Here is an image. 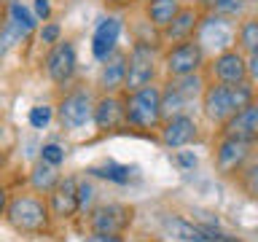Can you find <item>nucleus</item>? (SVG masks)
<instances>
[{
  "instance_id": "nucleus-1",
  "label": "nucleus",
  "mask_w": 258,
  "mask_h": 242,
  "mask_svg": "<svg viewBox=\"0 0 258 242\" xmlns=\"http://www.w3.org/2000/svg\"><path fill=\"white\" fill-rule=\"evenodd\" d=\"M253 102V86L247 81L242 84H213L202 94V108L213 124H226L234 113Z\"/></svg>"
},
{
  "instance_id": "nucleus-2",
  "label": "nucleus",
  "mask_w": 258,
  "mask_h": 242,
  "mask_svg": "<svg viewBox=\"0 0 258 242\" xmlns=\"http://www.w3.org/2000/svg\"><path fill=\"white\" fill-rule=\"evenodd\" d=\"M161 89L156 86H143L126 97V124L137 129H153L161 124Z\"/></svg>"
},
{
  "instance_id": "nucleus-3",
  "label": "nucleus",
  "mask_w": 258,
  "mask_h": 242,
  "mask_svg": "<svg viewBox=\"0 0 258 242\" xmlns=\"http://www.w3.org/2000/svg\"><path fill=\"white\" fill-rule=\"evenodd\" d=\"M6 221L16 231L38 234L48 229V207L38 197H16L6 207Z\"/></svg>"
},
{
  "instance_id": "nucleus-4",
  "label": "nucleus",
  "mask_w": 258,
  "mask_h": 242,
  "mask_svg": "<svg viewBox=\"0 0 258 242\" xmlns=\"http://www.w3.org/2000/svg\"><path fill=\"white\" fill-rule=\"evenodd\" d=\"M237 32L239 27H234V22L229 16H221V14H210L199 22V30H197V40L202 43V48H213V51L223 54L234 48L237 43Z\"/></svg>"
},
{
  "instance_id": "nucleus-5",
  "label": "nucleus",
  "mask_w": 258,
  "mask_h": 242,
  "mask_svg": "<svg viewBox=\"0 0 258 242\" xmlns=\"http://www.w3.org/2000/svg\"><path fill=\"white\" fill-rule=\"evenodd\" d=\"M153 76H156V48L151 43H143L137 40L129 51V70H126V94L137 92L143 86L153 84Z\"/></svg>"
},
{
  "instance_id": "nucleus-6",
  "label": "nucleus",
  "mask_w": 258,
  "mask_h": 242,
  "mask_svg": "<svg viewBox=\"0 0 258 242\" xmlns=\"http://www.w3.org/2000/svg\"><path fill=\"white\" fill-rule=\"evenodd\" d=\"M205 65V48L197 38H188L183 43L172 46L164 54V68L169 73V78H180V76H194L199 73V68Z\"/></svg>"
},
{
  "instance_id": "nucleus-7",
  "label": "nucleus",
  "mask_w": 258,
  "mask_h": 242,
  "mask_svg": "<svg viewBox=\"0 0 258 242\" xmlns=\"http://www.w3.org/2000/svg\"><path fill=\"white\" fill-rule=\"evenodd\" d=\"M94 108H97V102H94L92 92L78 89V92L68 94L59 105H56V116H59L64 129H81V127H86L89 121H94Z\"/></svg>"
},
{
  "instance_id": "nucleus-8",
  "label": "nucleus",
  "mask_w": 258,
  "mask_h": 242,
  "mask_svg": "<svg viewBox=\"0 0 258 242\" xmlns=\"http://www.w3.org/2000/svg\"><path fill=\"white\" fill-rule=\"evenodd\" d=\"M76 46L70 40H59L51 46V51L46 54V73L54 84H68L76 76Z\"/></svg>"
},
{
  "instance_id": "nucleus-9",
  "label": "nucleus",
  "mask_w": 258,
  "mask_h": 242,
  "mask_svg": "<svg viewBox=\"0 0 258 242\" xmlns=\"http://www.w3.org/2000/svg\"><path fill=\"white\" fill-rule=\"evenodd\" d=\"M89 223H92V229L100 231V234H121L129 223H132V207H126V205H100V207L92 210Z\"/></svg>"
},
{
  "instance_id": "nucleus-10",
  "label": "nucleus",
  "mask_w": 258,
  "mask_h": 242,
  "mask_svg": "<svg viewBox=\"0 0 258 242\" xmlns=\"http://www.w3.org/2000/svg\"><path fill=\"white\" fill-rule=\"evenodd\" d=\"M221 132H223V137H234V140H245V143L258 140V102L253 100L242 110H237L223 124Z\"/></svg>"
},
{
  "instance_id": "nucleus-11",
  "label": "nucleus",
  "mask_w": 258,
  "mask_h": 242,
  "mask_svg": "<svg viewBox=\"0 0 258 242\" xmlns=\"http://www.w3.org/2000/svg\"><path fill=\"white\" fill-rule=\"evenodd\" d=\"M213 76L218 84H242L247 81V59L242 56V51L229 48V51L218 54L213 62Z\"/></svg>"
},
{
  "instance_id": "nucleus-12",
  "label": "nucleus",
  "mask_w": 258,
  "mask_h": 242,
  "mask_svg": "<svg viewBox=\"0 0 258 242\" xmlns=\"http://www.w3.org/2000/svg\"><path fill=\"white\" fill-rule=\"evenodd\" d=\"M197 140V121L191 116H172L164 121V127H161V143L167 145V148H183V145H188Z\"/></svg>"
},
{
  "instance_id": "nucleus-13",
  "label": "nucleus",
  "mask_w": 258,
  "mask_h": 242,
  "mask_svg": "<svg viewBox=\"0 0 258 242\" xmlns=\"http://www.w3.org/2000/svg\"><path fill=\"white\" fill-rule=\"evenodd\" d=\"M126 70H129V56L124 51H113L108 59L102 62L100 86L105 89V94H113V92H118V89L126 86Z\"/></svg>"
},
{
  "instance_id": "nucleus-14",
  "label": "nucleus",
  "mask_w": 258,
  "mask_h": 242,
  "mask_svg": "<svg viewBox=\"0 0 258 242\" xmlns=\"http://www.w3.org/2000/svg\"><path fill=\"white\" fill-rule=\"evenodd\" d=\"M126 121V102H121L116 94H105L102 100H97L94 108V124L102 132H110V129H118Z\"/></svg>"
},
{
  "instance_id": "nucleus-15",
  "label": "nucleus",
  "mask_w": 258,
  "mask_h": 242,
  "mask_svg": "<svg viewBox=\"0 0 258 242\" xmlns=\"http://www.w3.org/2000/svg\"><path fill=\"white\" fill-rule=\"evenodd\" d=\"M118 35H121V19H116V16L102 19L100 24H97L94 38H92V54H94L100 62H105L113 51H116Z\"/></svg>"
},
{
  "instance_id": "nucleus-16",
  "label": "nucleus",
  "mask_w": 258,
  "mask_h": 242,
  "mask_svg": "<svg viewBox=\"0 0 258 242\" xmlns=\"http://www.w3.org/2000/svg\"><path fill=\"white\" fill-rule=\"evenodd\" d=\"M247 153H250V143L234 140V137H223V143L215 151V164L221 172H237L245 164Z\"/></svg>"
},
{
  "instance_id": "nucleus-17",
  "label": "nucleus",
  "mask_w": 258,
  "mask_h": 242,
  "mask_svg": "<svg viewBox=\"0 0 258 242\" xmlns=\"http://www.w3.org/2000/svg\"><path fill=\"white\" fill-rule=\"evenodd\" d=\"M78 207H81L78 183L73 180V177H64V180H59V186L51 191V213L56 218H70V215H76Z\"/></svg>"
},
{
  "instance_id": "nucleus-18",
  "label": "nucleus",
  "mask_w": 258,
  "mask_h": 242,
  "mask_svg": "<svg viewBox=\"0 0 258 242\" xmlns=\"http://www.w3.org/2000/svg\"><path fill=\"white\" fill-rule=\"evenodd\" d=\"M199 22H202V16H199L197 8H180V14L172 19L169 27L161 30V35H164L167 40H175V43H183V40H188V38L197 35Z\"/></svg>"
},
{
  "instance_id": "nucleus-19",
  "label": "nucleus",
  "mask_w": 258,
  "mask_h": 242,
  "mask_svg": "<svg viewBox=\"0 0 258 242\" xmlns=\"http://www.w3.org/2000/svg\"><path fill=\"white\" fill-rule=\"evenodd\" d=\"M161 226H164L167 234H172V237L180 239V242H207L205 226H194L191 221H183V218L167 215V218H161Z\"/></svg>"
},
{
  "instance_id": "nucleus-20",
  "label": "nucleus",
  "mask_w": 258,
  "mask_h": 242,
  "mask_svg": "<svg viewBox=\"0 0 258 242\" xmlns=\"http://www.w3.org/2000/svg\"><path fill=\"white\" fill-rule=\"evenodd\" d=\"M180 0H148V19L153 27L164 30L172 24V19L180 14Z\"/></svg>"
},
{
  "instance_id": "nucleus-21",
  "label": "nucleus",
  "mask_w": 258,
  "mask_h": 242,
  "mask_svg": "<svg viewBox=\"0 0 258 242\" xmlns=\"http://www.w3.org/2000/svg\"><path fill=\"white\" fill-rule=\"evenodd\" d=\"M59 172H56V164H51V161L40 159L35 167H32V175H30V183L35 191H43V194H51L56 186H59Z\"/></svg>"
},
{
  "instance_id": "nucleus-22",
  "label": "nucleus",
  "mask_w": 258,
  "mask_h": 242,
  "mask_svg": "<svg viewBox=\"0 0 258 242\" xmlns=\"http://www.w3.org/2000/svg\"><path fill=\"white\" fill-rule=\"evenodd\" d=\"M188 97L180 94L172 84H167V89L161 92V113H164V121L172 118V116H180V113L188 108Z\"/></svg>"
},
{
  "instance_id": "nucleus-23",
  "label": "nucleus",
  "mask_w": 258,
  "mask_h": 242,
  "mask_svg": "<svg viewBox=\"0 0 258 242\" xmlns=\"http://www.w3.org/2000/svg\"><path fill=\"white\" fill-rule=\"evenodd\" d=\"M6 16H11V19L19 24V27L27 32V35L38 27V22H40V19H38V14H32L27 6H22V3H19V0H11V3H8V14H6Z\"/></svg>"
},
{
  "instance_id": "nucleus-24",
  "label": "nucleus",
  "mask_w": 258,
  "mask_h": 242,
  "mask_svg": "<svg viewBox=\"0 0 258 242\" xmlns=\"http://www.w3.org/2000/svg\"><path fill=\"white\" fill-rule=\"evenodd\" d=\"M237 43H239V51L258 54V19H247V22L239 24Z\"/></svg>"
},
{
  "instance_id": "nucleus-25",
  "label": "nucleus",
  "mask_w": 258,
  "mask_h": 242,
  "mask_svg": "<svg viewBox=\"0 0 258 242\" xmlns=\"http://www.w3.org/2000/svg\"><path fill=\"white\" fill-rule=\"evenodd\" d=\"M89 175L105 177V180H116V183H126L129 175H132V169L124 167V164H113V161H108V164H102V167H89Z\"/></svg>"
},
{
  "instance_id": "nucleus-26",
  "label": "nucleus",
  "mask_w": 258,
  "mask_h": 242,
  "mask_svg": "<svg viewBox=\"0 0 258 242\" xmlns=\"http://www.w3.org/2000/svg\"><path fill=\"white\" fill-rule=\"evenodd\" d=\"M24 38H27V32H24V30L19 27V24H16V22L11 19V16H6V24H3V38H0V40H3V54H8V51H11V48H14L16 43H22Z\"/></svg>"
},
{
  "instance_id": "nucleus-27",
  "label": "nucleus",
  "mask_w": 258,
  "mask_h": 242,
  "mask_svg": "<svg viewBox=\"0 0 258 242\" xmlns=\"http://www.w3.org/2000/svg\"><path fill=\"white\" fill-rule=\"evenodd\" d=\"M247 0H215L213 11L221 14V16H229V19H237L242 14V8H245Z\"/></svg>"
},
{
  "instance_id": "nucleus-28",
  "label": "nucleus",
  "mask_w": 258,
  "mask_h": 242,
  "mask_svg": "<svg viewBox=\"0 0 258 242\" xmlns=\"http://www.w3.org/2000/svg\"><path fill=\"white\" fill-rule=\"evenodd\" d=\"M48 121H51V108H46V105H38V108L30 110V124L35 129H43Z\"/></svg>"
},
{
  "instance_id": "nucleus-29",
  "label": "nucleus",
  "mask_w": 258,
  "mask_h": 242,
  "mask_svg": "<svg viewBox=\"0 0 258 242\" xmlns=\"http://www.w3.org/2000/svg\"><path fill=\"white\" fill-rule=\"evenodd\" d=\"M242 180H245V189H247L250 197H255V199H258V164L247 167V169H245V175H242Z\"/></svg>"
},
{
  "instance_id": "nucleus-30",
  "label": "nucleus",
  "mask_w": 258,
  "mask_h": 242,
  "mask_svg": "<svg viewBox=\"0 0 258 242\" xmlns=\"http://www.w3.org/2000/svg\"><path fill=\"white\" fill-rule=\"evenodd\" d=\"M40 159L51 161V164H62V161H64V151L56 143H48V145H43V151H40Z\"/></svg>"
},
{
  "instance_id": "nucleus-31",
  "label": "nucleus",
  "mask_w": 258,
  "mask_h": 242,
  "mask_svg": "<svg viewBox=\"0 0 258 242\" xmlns=\"http://www.w3.org/2000/svg\"><path fill=\"white\" fill-rule=\"evenodd\" d=\"M59 24L56 22H51V24H43L40 27V40H43L46 46H54V43H59Z\"/></svg>"
},
{
  "instance_id": "nucleus-32",
  "label": "nucleus",
  "mask_w": 258,
  "mask_h": 242,
  "mask_svg": "<svg viewBox=\"0 0 258 242\" xmlns=\"http://www.w3.org/2000/svg\"><path fill=\"white\" fill-rule=\"evenodd\" d=\"M92 194H94V189H92L86 180L78 183V202H81V207H86L89 202H92Z\"/></svg>"
},
{
  "instance_id": "nucleus-33",
  "label": "nucleus",
  "mask_w": 258,
  "mask_h": 242,
  "mask_svg": "<svg viewBox=\"0 0 258 242\" xmlns=\"http://www.w3.org/2000/svg\"><path fill=\"white\" fill-rule=\"evenodd\" d=\"M86 242H124V239H121L118 234H100V231H94Z\"/></svg>"
},
{
  "instance_id": "nucleus-34",
  "label": "nucleus",
  "mask_w": 258,
  "mask_h": 242,
  "mask_svg": "<svg viewBox=\"0 0 258 242\" xmlns=\"http://www.w3.org/2000/svg\"><path fill=\"white\" fill-rule=\"evenodd\" d=\"M207 242H239V239L229 237V234H221V231H215V229H207Z\"/></svg>"
},
{
  "instance_id": "nucleus-35",
  "label": "nucleus",
  "mask_w": 258,
  "mask_h": 242,
  "mask_svg": "<svg viewBox=\"0 0 258 242\" xmlns=\"http://www.w3.org/2000/svg\"><path fill=\"white\" fill-rule=\"evenodd\" d=\"M35 14L38 19H48V14H51V6H48V0H35Z\"/></svg>"
},
{
  "instance_id": "nucleus-36",
  "label": "nucleus",
  "mask_w": 258,
  "mask_h": 242,
  "mask_svg": "<svg viewBox=\"0 0 258 242\" xmlns=\"http://www.w3.org/2000/svg\"><path fill=\"white\" fill-rule=\"evenodd\" d=\"M247 76H250V81H255V84H258V54H250V59H247Z\"/></svg>"
},
{
  "instance_id": "nucleus-37",
  "label": "nucleus",
  "mask_w": 258,
  "mask_h": 242,
  "mask_svg": "<svg viewBox=\"0 0 258 242\" xmlns=\"http://www.w3.org/2000/svg\"><path fill=\"white\" fill-rule=\"evenodd\" d=\"M175 161H177V164H183V167H197V156H191V153H180V151H177Z\"/></svg>"
},
{
  "instance_id": "nucleus-38",
  "label": "nucleus",
  "mask_w": 258,
  "mask_h": 242,
  "mask_svg": "<svg viewBox=\"0 0 258 242\" xmlns=\"http://www.w3.org/2000/svg\"><path fill=\"white\" fill-rule=\"evenodd\" d=\"M199 6H202V8H213L215 0H199Z\"/></svg>"
},
{
  "instance_id": "nucleus-39",
  "label": "nucleus",
  "mask_w": 258,
  "mask_h": 242,
  "mask_svg": "<svg viewBox=\"0 0 258 242\" xmlns=\"http://www.w3.org/2000/svg\"><path fill=\"white\" fill-rule=\"evenodd\" d=\"M105 3H113V6H126V3H132V0H105Z\"/></svg>"
}]
</instances>
